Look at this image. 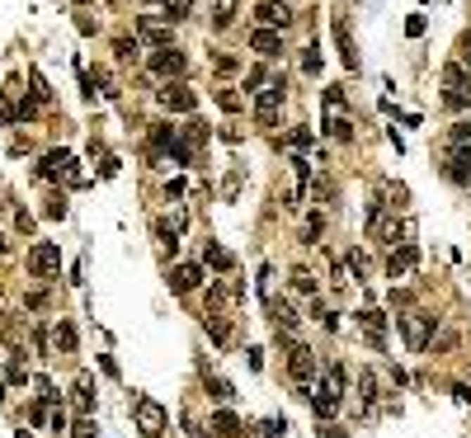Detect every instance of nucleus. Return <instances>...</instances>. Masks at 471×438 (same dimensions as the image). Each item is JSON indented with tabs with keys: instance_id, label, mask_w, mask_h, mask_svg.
Here are the masks:
<instances>
[{
	"instance_id": "f257e3e1",
	"label": "nucleus",
	"mask_w": 471,
	"mask_h": 438,
	"mask_svg": "<svg viewBox=\"0 0 471 438\" xmlns=\"http://www.w3.org/2000/svg\"><path fill=\"white\" fill-rule=\"evenodd\" d=\"M132 420H137L141 438H160L170 429V410L160 401H151V396H132Z\"/></svg>"
},
{
	"instance_id": "f03ea898",
	"label": "nucleus",
	"mask_w": 471,
	"mask_h": 438,
	"mask_svg": "<svg viewBox=\"0 0 471 438\" xmlns=\"http://www.w3.org/2000/svg\"><path fill=\"white\" fill-rule=\"evenodd\" d=\"M283 94H288V80H264L259 90H254V123L259 127H273L278 123V109H283Z\"/></svg>"
},
{
	"instance_id": "7ed1b4c3",
	"label": "nucleus",
	"mask_w": 471,
	"mask_h": 438,
	"mask_svg": "<svg viewBox=\"0 0 471 438\" xmlns=\"http://www.w3.org/2000/svg\"><path fill=\"white\" fill-rule=\"evenodd\" d=\"M443 104H448V109H467L471 104V76L457 62L443 66Z\"/></svg>"
},
{
	"instance_id": "20e7f679",
	"label": "nucleus",
	"mask_w": 471,
	"mask_h": 438,
	"mask_svg": "<svg viewBox=\"0 0 471 438\" xmlns=\"http://www.w3.org/2000/svg\"><path fill=\"white\" fill-rule=\"evenodd\" d=\"M396 326H401V335H406V344L415 349V354H424V349H429V340H434V316H424V311L396 316Z\"/></svg>"
},
{
	"instance_id": "39448f33",
	"label": "nucleus",
	"mask_w": 471,
	"mask_h": 438,
	"mask_svg": "<svg viewBox=\"0 0 471 438\" xmlns=\"http://www.w3.org/2000/svg\"><path fill=\"white\" fill-rule=\"evenodd\" d=\"M57 269H62V250H57L52 240H38V245L29 250V273L33 278H52Z\"/></svg>"
},
{
	"instance_id": "423d86ee",
	"label": "nucleus",
	"mask_w": 471,
	"mask_h": 438,
	"mask_svg": "<svg viewBox=\"0 0 471 438\" xmlns=\"http://www.w3.org/2000/svg\"><path fill=\"white\" fill-rule=\"evenodd\" d=\"M184 52H179V47H156V52H151V71H156V76H165V80H179L184 76Z\"/></svg>"
},
{
	"instance_id": "0eeeda50",
	"label": "nucleus",
	"mask_w": 471,
	"mask_h": 438,
	"mask_svg": "<svg viewBox=\"0 0 471 438\" xmlns=\"http://www.w3.org/2000/svg\"><path fill=\"white\" fill-rule=\"evenodd\" d=\"M160 104H165L170 113H193V109H198V94L188 90L184 80H170V85L160 90Z\"/></svg>"
},
{
	"instance_id": "6e6552de",
	"label": "nucleus",
	"mask_w": 471,
	"mask_h": 438,
	"mask_svg": "<svg viewBox=\"0 0 471 438\" xmlns=\"http://www.w3.org/2000/svg\"><path fill=\"white\" fill-rule=\"evenodd\" d=\"M137 43L170 47V19H160V15H141V19H137Z\"/></svg>"
},
{
	"instance_id": "1a4fd4ad",
	"label": "nucleus",
	"mask_w": 471,
	"mask_h": 438,
	"mask_svg": "<svg viewBox=\"0 0 471 438\" xmlns=\"http://www.w3.org/2000/svg\"><path fill=\"white\" fill-rule=\"evenodd\" d=\"M71 165H76V160H71V151H62V146H57V151H47V156H43L38 174H43V179H76V184H80V174L71 170Z\"/></svg>"
},
{
	"instance_id": "9d476101",
	"label": "nucleus",
	"mask_w": 471,
	"mask_h": 438,
	"mask_svg": "<svg viewBox=\"0 0 471 438\" xmlns=\"http://www.w3.org/2000/svg\"><path fill=\"white\" fill-rule=\"evenodd\" d=\"M415 264H420V250H415V240H401V245L387 255V273H392V278H406V273H415Z\"/></svg>"
},
{
	"instance_id": "9b49d317",
	"label": "nucleus",
	"mask_w": 471,
	"mask_h": 438,
	"mask_svg": "<svg viewBox=\"0 0 471 438\" xmlns=\"http://www.w3.org/2000/svg\"><path fill=\"white\" fill-rule=\"evenodd\" d=\"M359 326L368 330V344H373V349H387V316L377 311V307H363V311H359Z\"/></svg>"
},
{
	"instance_id": "f8f14e48",
	"label": "nucleus",
	"mask_w": 471,
	"mask_h": 438,
	"mask_svg": "<svg viewBox=\"0 0 471 438\" xmlns=\"http://www.w3.org/2000/svg\"><path fill=\"white\" fill-rule=\"evenodd\" d=\"M288 373L297 377V382H311V377H316V354L307 344H292V349H288Z\"/></svg>"
},
{
	"instance_id": "ddd939ff",
	"label": "nucleus",
	"mask_w": 471,
	"mask_h": 438,
	"mask_svg": "<svg viewBox=\"0 0 471 438\" xmlns=\"http://www.w3.org/2000/svg\"><path fill=\"white\" fill-rule=\"evenodd\" d=\"M245 297V288L236 278H226V283H212L207 288V311H221V307H231V302H240Z\"/></svg>"
},
{
	"instance_id": "4468645a",
	"label": "nucleus",
	"mask_w": 471,
	"mask_h": 438,
	"mask_svg": "<svg viewBox=\"0 0 471 438\" xmlns=\"http://www.w3.org/2000/svg\"><path fill=\"white\" fill-rule=\"evenodd\" d=\"M198 283H203V269H198V264H174L170 269V292H179V297L193 292Z\"/></svg>"
},
{
	"instance_id": "2eb2a0df",
	"label": "nucleus",
	"mask_w": 471,
	"mask_h": 438,
	"mask_svg": "<svg viewBox=\"0 0 471 438\" xmlns=\"http://www.w3.org/2000/svg\"><path fill=\"white\" fill-rule=\"evenodd\" d=\"M259 24H264V29H288V24H292V10L278 5V0H264V5H259Z\"/></svg>"
},
{
	"instance_id": "dca6fc26",
	"label": "nucleus",
	"mask_w": 471,
	"mask_h": 438,
	"mask_svg": "<svg viewBox=\"0 0 471 438\" xmlns=\"http://www.w3.org/2000/svg\"><path fill=\"white\" fill-rule=\"evenodd\" d=\"M250 47L259 52V57H278V52H283V38H278V29H254L250 33Z\"/></svg>"
},
{
	"instance_id": "f3484780",
	"label": "nucleus",
	"mask_w": 471,
	"mask_h": 438,
	"mask_svg": "<svg viewBox=\"0 0 471 438\" xmlns=\"http://www.w3.org/2000/svg\"><path fill=\"white\" fill-rule=\"evenodd\" d=\"M203 264H207V269H217V273H231V269H236V255L226 250V245H217V240H207Z\"/></svg>"
},
{
	"instance_id": "a211bd4d",
	"label": "nucleus",
	"mask_w": 471,
	"mask_h": 438,
	"mask_svg": "<svg viewBox=\"0 0 471 438\" xmlns=\"http://www.w3.org/2000/svg\"><path fill=\"white\" fill-rule=\"evenodd\" d=\"M207 429H212V438H236L240 434V420H236L231 410H217V415L207 420Z\"/></svg>"
},
{
	"instance_id": "6ab92c4d",
	"label": "nucleus",
	"mask_w": 471,
	"mask_h": 438,
	"mask_svg": "<svg viewBox=\"0 0 471 438\" xmlns=\"http://www.w3.org/2000/svg\"><path fill=\"white\" fill-rule=\"evenodd\" d=\"M269 316H273V330H278V335H292V330H297V311H292L288 302H273Z\"/></svg>"
},
{
	"instance_id": "aec40b11",
	"label": "nucleus",
	"mask_w": 471,
	"mask_h": 438,
	"mask_svg": "<svg viewBox=\"0 0 471 438\" xmlns=\"http://www.w3.org/2000/svg\"><path fill=\"white\" fill-rule=\"evenodd\" d=\"M321 127H325V137H335V141H349V137H354V123H349L340 109H330V118Z\"/></svg>"
},
{
	"instance_id": "412c9836",
	"label": "nucleus",
	"mask_w": 471,
	"mask_h": 438,
	"mask_svg": "<svg viewBox=\"0 0 471 438\" xmlns=\"http://www.w3.org/2000/svg\"><path fill=\"white\" fill-rule=\"evenodd\" d=\"M203 326H207V340H212L217 349H226V344H231V321H226V316H207Z\"/></svg>"
},
{
	"instance_id": "4be33fe9",
	"label": "nucleus",
	"mask_w": 471,
	"mask_h": 438,
	"mask_svg": "<svg viewBox=\"0 0 471 438\" xmlns=\"http://www.w3.org/2000/svg\"><path fill=\"white\" fill-rule=\"evenodd\" d=\"M335 43H340V52H344V66L349 71H359V52H354V43H349V24L344 19H335Z\"/></svg>"
},
{
	"instance_id": "5701e85b",
	"label": "nucleus",
	"mask_w": 471,
	"mask_h": 438,
	"mask_svg": "<svg viewBox=\"0 0 471 438\" xmlns=\"http://www.w3.org/2000/svg\"><path fill=\"white\" fill-rule=\"evenodd\" d=\"M52 340H57V349H62V354H76V344H80V335H76V326H71V321H57Z\"/></svg>"
},
{
	"instance_id": "b1692460",
	"label": "nucleus",
	"mask_w": 471,
	"mask_h": 438,
	"mask_svg": "<svg viewBox=\"0 0 471 438\" xmlns=\"http://www.w3.org/2000/svg\"><path fill=\"white\" fill-rule=\"evenodd\" d=\"M321 392L335 396V401L344 396V368H340V363H330V368H325V387H321Z\"/></svg>"
},
{
	"instance_id": "393cba45",
	"label": "nucleus",
	"mask_w": 471,
	"mask_h": 438,
	"mask_svg": "<svg viewBox=\"0 0 471 438\" xmlns=\"http://www.w3.org/2000/svg\"><path fill=\"white\" fill-rule=\"evenodd\" d=\"M76 410H80V415H90V410H94V392H90V377H85V373L76 377Z\"/></svg>"
},
{
	"instance_id": "a878e982",
	"label": "nucleus",
	"mask_w": 471,
	"mask_h": 438,
	"mask_svg": "<svg viewBox=\"0 0 471 438\" xmlns=\"http://www.w3.org/2000/svg\"><path fill=\"white\" fill-rule=\"evenodd\" d=\"M24 382H29V368H24V354H15L5 368V387H24Z\"/></svg>"
},
{
	"instance_id": "bb28decb",
	"label": "nucleus",
	"mask_w": 471,
	"mask_h": 438,
	"mask_svg": "<svg viewBox=\"0 0 471 438\" xmlns=\"http://www.w3.org/2000/svg\"><path fill=\"white\" fill-rule=\"evenodd\" d=\"M231 19H236V0H212V24L231 29Z\"/></svg>"
},
{
	"instance_id": "cd10ccee",
	"label": "nucleus",
	"mask_w": 471,
	"mask_h": 438,
	"mask_svg": "<svg viewBox=\"0 0 471 438\" xmlns=\"http://www.w3.org/2000/svg\"><path fill=\"white\" fill-rule=\"evenodd\" d=\"M307 401H311L316 420H330V415H335V406H340V401H335V396H325V392H311V396H307Z\"/></svg>"
},
{
	"instance_id": "c85d7f7f",
	"label": "nucleus",
	"mask_w": 471,
	"mask_h": 438,
	"mask_svg": "<svg viewBox=\"0 0 471 438\" xmlns=\"http://www.w3.org/2000/svg\"><path fill=\"white\" fill-rule=\"evenodd\" d=\"M29 420L38 424V429H52V401H43V396H38V401L29 406Z\"/></svg>"
},
{
	"instance_id": "c756f323",
	"label": "nucleus",
	"mask_w": 471,
	"mask_h": 438,
	"mask_svg": "<svg viewBox=\"0 0 471 438\" xmlns=\"http://www.w3.org/2000/svg\"><path fill=\"white\" fill-rule=\"evenodd\" d=\"M151 141H156L160 151H170L174 141H179V132H174V127H170V123H156V127H151Z\"/></svg>"
},
{
	"instance_id": "7c9ffc66",
	"label": "nucleus",
	"mask_w": 471,
	"mask_h": 438,
	"mask_svg": "<svg viewBox=\"0 0 471 438\" xmlns=\"http://www.w3.org/2000/svg\"><path fill=\"white\" fill-rule=\"evenodd\" d=\"M359 387H363L359 396L373 406V401H377V373H373V368H359Z\"/></svg>"
},
{
	"instance_id": "2f4dec72",
	"label": "nucleus",
	"mask_w": 471,
	"mask_h": 438,
	"mask_svg": "<svg viewBox=\"0 0 471 438\" xmlns=\"http://www.w3.org/2000/svg\"><path fill=\"white\" fill-rule=\"evenodd\" d=\"M207 396H212V401H231L236 387L226 382V377H212V382H207Z\"/></svg>"
},
{
	"instance_id": "473e14b6",
	"label": "nucleus",
	"mask_w": 471,
	"mask_h": 438,
	"mask_svg": "<svg viewBox=\"0 0 471 438\" xmlns=\"http://www.w3.org/2000/svg\"><path fill=\"white\" fill-rule=\"evenodd\" d=\"M160 5H165V19H188V10H193V0H160Z\"/></svg>"
},
{
	"instance_id": "72a5a7b5",
	"label": "nucleus",
	"mask_w": 471,
	"mask_h": 438,
	"mask_svg": "<svg viewBox=\"0 0 471 438\" xmlns=\"http://www.w3.org/2000/svg\"><path fill=\"white\" fill-rule=\"evenodd\" d=\"M325 231V217H321V212H311V217H307V226H302V240H307V245H316V236Z\"/></svg>"
},
{
	"instance_id": "f704fd0d",
	"label": "nucleus",
	"mask_w": 471,
	"mask_h": 438,
	"mask_svg": "<svg viewBox=\"0 0 471 438\" xmlns=\"http://www.w3.org/2000/svg\"><path fill=\"white\" fill-rule=\"evenodd\" d=\"M292 288H297V292H311V297H316V273H311V269H292Z\"/></svg>"
},
{
	"instance_id": "c9c22d12",
	"label": "nucleus",
	"mask_w": 471,
	"mask_h": 438,
	"mask_svg": "<svg viewBox=\"0 0 471 438\" xmlns=\"http://www.w3.org/2000/svg\"><path fill=\"white\" fill-rule=\"evenodd\" d=\"M302 71H307V76H321V47H302Z\"/></svg>"
},
{
	"instance_id": "e433bc0d",
	"label": "nucleus",
	"mask_w": 471,
	"mask_h": 438,
	"mask_svg": "<svg viewBox=\"0 0 471 438\" xmlns=\"http://www.w3.org/2000/svg\"><path fill=\"white\" fill-rule=\"evenodd\" d=\"M457 66L471 76V33H462V38H457Z\"/></svg>"
},
{
	"instance_id": "4c0bfd02",
	"label": "nucleus",
	"mask_w": 471,
	"mask_h": 438,
	"mask_svg": "<svg viewBox=\"0 0 471 438\" xmlns=\"http://www.w3.org/2000/svg\"><path fill=\"white\" fill-rule=\"evenodd\" d=\"M29 85H33V99H38V104H52V90H47V80L43 76H38V71H33V76H29Z\"/></svg>"
},
{
	"instance_id": "58836bf2",
	"label": "nucleus",
	"mask_w": 471,
	"mask_h": 438,
	"mask_svg": "<svg viewBox=\"0 0 471 438\" xmlns=\"http://www.w3.org/2000/svg\"><path fill=\"white\" fill-rule=\"evenodd\" d=\"M43 217H52V221H62V217H66V198H62V193L43 203Z\"/></svg>"
},
{
	"instance_id": "ea45409f",
	"label": "nucleus",
	"mask_w": 471,
	"mask_h": 438,
	"mask_svg": "<svg viewBox=\"0 0 471 438\" xmlns=\"http://www.w3.org/2000/svg\"><path fill=\"white\" fill-rule=\"evenodd\" d=\"M113 52H118L123 62H132V57H137V38H118V43H113Z\"/></svg>"
},
{
	"instance_id": "a19ab883",
	"label": "nucleus",
	"mask_w": 471,
	"mask_h": 438,
	"mask_svg": "<svg viewBox=\"0 0 471 438\" xmlns=\"http://www.w3.org/2000/svg\"><path fill=\"white\" fill-rule=\"evenodd\" d=\"M288 146H292V151L311 146V132H307V127H292V132H288Z\"/></svg>"
},
{
	"instance_id": "79ce46f5",
	"label": "nucleus",
	"mask_w": 471,
	"mask_h": 438,
	"mask_svg": "<svg viewBox=\"0 0 471 438\" xmlns=\"http://www.w3.org/2000/svg\"><path fill=\"white\" fill-rule=\"evenodd\" d=\"M217 104L226 113H236V109H240V94H236V90H217Z\"/></svg>"
},
{
	"instance_id": "37998d69",
	"label": "nucleus",
	"mask_w": 471,
	"mask_h": 438,
	"mask_svg": "<svg viewBox=\"0 0 471 438\" xmlns=\"http://www.w3.org/2000/svg\"><path fill=\"white\" fill-rule=\"evenodd\" d=\"M311 193H316V203H325V198H335V184H330V179H316Z\"/></svg>"
},
{
	"instance_id": "c03bdc74",
	"label": "nucleus",
	"mask_w": 471,
	"mask_h": 438,
	"mask_svg": "<svg viewBox=\"0 0 471 438\" xmlns=\"http://www.w3.org/2000/svg\"><path fill=\"white\" fill-rule=\"evenodd\" d=\"M264 80H269V71H264V66H250V71H245V85H250V90H259Z\"/></svg>"
},
{
	"instance_id": "a18cd8bd",
	"label": "nucleus",
	"mask_w": 471,
	"mask_h": 438,
	"mask_svg": "<svg viewBox=\"0 0 471 438\" xmlns=\"http://www.w3.org/2000/svg\"><path fill=\"white\" fill-rule=\"evenodd\" d=\"M448 349H457V335H453V330H443L439 340H434V354H448Z\"/></svg>"
},
{
	"instance_id": "49530a36",
	"label": "nucleus",
	"mask_w": 471,
	"mask_h": 438,
	"mask_svg": "<svg viewBox=\"0 0 471 438\" xmlns=\"http://www.w3.org/2000/svg\"><path fill=\"white\" fill-rule=\"evenodd\" d=\"M71 438H94V424H90V415H80V420H76V429H71Z\"/></svg>"
},
{
	"instance_id": "de8ad7c7",
	"label": "nucleus",
	"mask_w": 471,
	"mask_h": 438,
	"mask_svg": "<svg viewBox=\"0 0 471 438\" xmlns=\"http://www.w3.org/2000/svg\"><path fill=\"white\" fill-rule=\"evenodd\" d=\"M283 429H288V420H264V424H259V434H269V438H278Z\"/></svg>"
},
{
	"instance_id": "09e8293b",
	"label": "nucleus",
	"mask_w": 471,
	"mask_h": 438,
	"mask_svg": "<svg viewBox=\"0 0 471 438\" xmlns=\"http://www.w3.org/2000/svg\"><path fill=\"white\" fill-rule=\"evenodd\" d=\"M325 104H330V109H344V90H340V85H330V90H325Z\"/></svg>"
},
{
	"instance_id": "8fccbe9b",
	"label": "nucleus",
	"mask_w": 471,
	"mask_h": 438,
	"mask_svg": "<svg viewBox=\"0 0 471 438\" xmlns=\"http://www.w3.org/2000/svg\"><path fill=\"white\" fill-rule=\"evenodd\" d=\"M349 273H359V278H363V273H368V259H363V255H359V250L349 255Z\"/></svg>"
},
{
	"instance_id": "3c124183",
	"label": "nucleus",
	"mask_w": 471,
	"mask_h": 438,
	"mask_svg": "<svg viewBox=\"0 0 471 438\" xmlns=\"http://www.w3.org/2000/svg\"><path fill=\"white\" fill-rule=\"evenodd\" d=\"M15 118H19V109L10 104V99H0V123H15Z\"/></svg>"
},
{
	"instance_id": "603ef678",
	"label": "nucleus",
	"mask_w": 471,
	"mask_h": 438,
	"mask_svg": "<svg viewBox=\"0 0 471 438\" xmlns=\"http://www.w3.org/2000/svg\"><path fill=\"white\" fill-rule=\"evenodd\" d=\"M406 33H410V38H420V33H424V15H410L406 19Z\"/></svg>"
},
{
	"instance_id": "864d4df0",
	"label": "nucleus",
	"mask_w": 471,
	"mask_h": 438,
	"mask_svg": "<svg viewBox=\"0 0 471 438\" xmlns=\"http://www.w3.org/2000/svg\"><path fill=\"white\" fill-rule=\"evenodd\" d=\"M221 193H226V198H236V193H240V174H226V184H221Z\"/></svg>"
},
{
	"instance_id": "5fc2aeb1",
	"label": "nucleus",
	"mask_w": 471,
	"mask_h": 438,
	"mask_svg": "<svg viewBox=\"0 0 471 438\" xmlns=\"http://www.w3.org/2000/svg\"><path fill=\"white\" fill-rule=\"evenodd\" d=\"M15 221H19V231H33V217L24 212V207H15Z\"/></svg>"
},
{
	"instance_id": "6e6d98bb",
	"label": "nucleus",
	"mask_w": 471,
	"mask_h": 438,
	"mask_svg": "<svg viewBox=\"0 0 471 438\" xmlns=\"http://www.w3.org/2000/svg\"><path fill=\"white\" fill-rule=\"evenodd\" d=\"M453 396L462 401V406H467V401H471V387H467V382H453Z\"/></svg>"
},
{
	"instance_id": "4d7b16f0",
	"label": "nucleus",
	"mask_w": 471,
	"mask_h": 438,
	"mask_svg": "<svg viewBox=\"0 0 471 438\" xmlns=\"http://www.w3.org/2000/svg\"><path fill=\"white\" fill-rule=\"evenodd\" d=\"M453 141H471V123H462V127H453Z\"/></svg>"
},
{
	"instance_id": "13d9d810",
	"label": "nucleus",
	"mask_w": 471,
	"mask_h": 438,
	"mask_svg": "<svg viewBox=\"0 0 471 438\" xmlns=\"http://www.w3.org/2000/svg\"><path fill=\"white\" fill-rule=\"evenodd\" d=\"M0 316H5V292H0Z\"/></svg>"
},
{
	"instance_id": "bf43d9fd",
	"label": "nucleus",
	"mask_w": 471,
	"mask_h": 438,
	"mask_svg": "<svg viewBox=\"0 0 471 438\" xmlns=\"http://www.w3.org/2000/svg\"><path fill=\"white\" fill-rule=\"evenodd\" d=\"M76 5H85V0H76Z\"/></svg>"
},
{
	"instance_id": "052dcab7",
	"label": "nucleus",
	"mask_w": 471,
	"mask_h": 438,
	"mask_svg": "<svg viewBox=\"0 0 471 438\" xmlns=\"http://www.w3.org/2000/svg\"><path fill=\"white\" fill-rule=\"evenodd\" d=\"M467 184H471V179H467Z\"/></svg>"
}]
</instances>
